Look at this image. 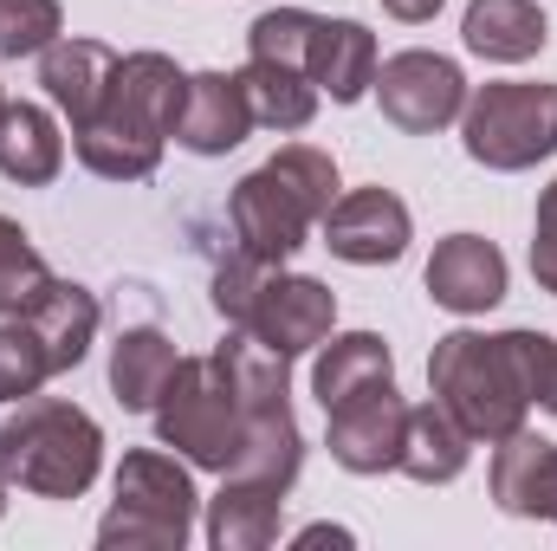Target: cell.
<instances>
[{"instance_id":"1","label":"cell","mask_w":557,"mask_h":551,"mask_svg":"<svg viewBox=\"0 0 557 551\" xmlns=\"http://www.w3.org/2000/svg\"><path fill=\"white\" fill-rule=\"evenodd\" d=\"M552 364H557V338H545V331H499V338L447 331V338H434L428 390L473 441L493 448L512 428H525L532 403L552 383Z\"/></svg>"},{"instance_id":"2","label":"cell","mask_w":557,"mask_h":551,"mask_svg":"<svg viewBox=\"0 0 557 551\" xmlns=\"http://www.w3.org/2000/svg\"><path fill=\"white\" fill-rule=\"evenodd\" d=\"M188 98V72L169 52H124L111 72V91L85 131H72V149L104 182H143L162 162V143L175 137Z\"/></svg>"},{"instance_id":"3","label":"cell","mask_w":557,"mask_h":551,"mask_svg":"<svg viewBox=\"0 0 557 551\" xmlns=\"http://www.w3.org/2000/svg\"><path fill=\"white\" fill-rule=\"evenodd\" d=\"M337 195H344L337 188V162L324 149H311V143H285L253 175L234 182V195H227L234 241L253 260L278 267V260H292L311 241V228H324V215H331Z\"/></svg>"},{"instance_id":"4","label":"cell","mask_w":557,"mask_h":551,"mask_svg":"<svg viewBox=\"0 0 557 551\" xmlns=\"http://www.w3.org/2000/svg\"><path fill=\"white\" fill-rule=\"evenodd\" d=\"M104 467V428L78 403L26 396L0 428V474L33 500H78Z\"/></svg>"},{"instance_id":"5","label":"cell","mask_w":557,"mask_h":551,"mask_svg":"<svg viewBox=\"0 0 557 551\" xmlns=\"http://www.w3.org/2000/svg\"><path fill=\"white\" fill-rule=\"evenodd\" d=\"M156 441L175 448L188 467H208V474H227L247 448V409L221 370V357H182L169 390L156 396Z\"/></svg>"},{"instance_id":"6","label":"cell","mask_w":557,"mask_h":551,"mask_svg":"<svg viewBox=\"0 0 557 551\" xmlns=\"http://www.w3.org/2000/svg\"><path fill=\"white\" fill-rule=\"evenodd\" d=\"M195 480L175 454L162 448H137L124 454L117 467V500L98 526V546L104 551H182L195 532Z\"/></svg>"},{"instance_id":"7","label":"cell","mask_w":557,"mask_h":551,"mask_svg":"<svg viewBox=\"0 0 557 551\" xmlns=\"http://www.w3.org/2000/svg\"><path fill=\"white\" fill-rule=\"evenodd\" d=\"M460 143H467V156L480 169H499V175H519V169L557 156V85L499 78V85L467 91Z\"/></svg>"},{"instance_id":"8","label":"cell","mask_w":557,"mask_h":551,"mask_svg":"<svg viewBox=\"0 0 557 551\" xmlns=\"http://www.w3.org/2000/svg\"><path fill=\"white\" fill-rule=\"evenodd\" d=\"M370 91H376L383 118H389L403 137H434V131L460 124V111H467V78H460V65L441 59V52H428V46H409V52L383 59Z\"/></svg>"},{"instance_id":"9","label":"cell","mask_w":557,"mask_h":551,"mask_svg":"<svg viewBox=\"0 0 557 551\" xmlns=\"http://www.w3.org/2000/svg\"><path fill=\"white\" fill-rule=\"evenodd\" d=\"M324 448L344 474H389L403 461V428H409V403L396 396V383L357 390L337 409H324Z\"/></svg>"},{"instance_id":"10","label":"cell","mask_w":557,"mask_h":551,"mask_svg":"<svg viewBox=\"0 0 557 551\" xmlns=\"http://www.w3.org/2000/svg\"><path fill=\"white\" fill-rule=\"evenodd\" d=\"M240 331L273 344L278 357H305V351H318L337 331V292L324 279H305V273H267V285H260V298H253Z\"/></svg>"},{"instance_id":"11","label":"cell","mask_w":557,"mask_h":551,"mask_svg":"<svg viewBox=\"0 0 557 551\" xmlns=\"http://www.w3.org/2000/svg\"><path fill=\"white\" fill-rule=\"evenodd\" d=\"M409 234H416L409 201L389 188H350L324 215V247L350 267H396L409 254Z\"/></svg>"},{"instance_id":"12","label":"cell","mask_w":557,"mask_h":551,"mask_svg":"<svg viewBox=\"0 0 557 551\" xmlns=\"http://www.w3.org/2000/svg\"><path fill=\"white\" fill-rule=\"evenodd\" d=\"M421 285H428V298H434L441 311L480 318V311H493V305L506 298V254H499L486 234H447V241L434 247Z\"/></svg>"},{"instance_id":"13","label":"cell","mask_w":557,"mask_h":551,"mask_svg":"<svg viewBox=\"0 0 557 551\" xmlns=\"http://www.w3.org/2000/svg\"><path fill=\"white\" fill-rule=\"evenodd\" d=\"M247 131H253V105H247L240 72H195L182 118H175V143L188 156H227L247 143Z\"/></svg>"},{"instance_id":"14","label":"cell","mask_w":557,"mask_h":551,"mask_svg":"<svg viewBox=\"0 0 557 551\" xmlns=\"http://www.w3.org/2000/svg\"><path fill=\"white\" fill-rule=\"evenodd\" d=\"M117 59H124V52H111L104 39H72V33H59V39L39 52V85H46V98L72 118V131H85V124L98 118Z\"/></svg>"},{"instance_id":"15","label":"cell","mask_w":557,"mask_h":551,"mask_svg":"<svg viewBox=\"0 0 557 551\" xmlns=\"http://www.w3.org/2000/svg\"><path fill=\"white\" fill-rule=\"evenodd\" d=\"M493 500L512 519H557V441L532 428L493 441Z\"/></svg>"},{"instance_id":"16","label":"cell","mask_w":557,"mask_h":551,"mask_svg":"<svg viewBox=\"0 0 557 551\" xmlns=\"http://www.w3.org/2000/svg\"><path fill=\"white\" fill-rule=\"evenodd\" d=\"M376 65H383V52H376V33H370L363 20H324V13H318L311 52H305V72H311L318 98L357 105V98L376 85Z\"/></svg>"},{"instance_id":"17","label":"cell","mask_w":557,"mask_h":551,"mask_svg":"<svg viewBox=\"0 0 557 551\" xmlns=\"http://www.w3.org/2000/svg\"><path fill=\"white\" fill-rule=\"evenodd\" d=\"M460 39H467V52H473V59L525 65V59H539V52H545L552 20H545L532 0H467Z\"/></svg>"},{"instance_id":"18","label":"cell","mask_w":557,"mask_h":551,"mask_svg":"<svg viewBox=\"0 0 557 551\" xmlns=\"http://www.w3.org/2000/svg\"><path fill=\"white\" fill-rule=\"evenodd\" d=\"M26 325H33V331H39V344H46L52 377H65V370H78V364L91 357V338H98V298H91L78 279L52 273V285L33 298Z\"/></svg>"},{"instance_id":"19","label":"cell","mask_w":557,"mask_h":551,"mask_svg":"<svg viewBox=\"0 0 557 551\" xmlns=\"http://www.w3.org/2000/svg\"><path fill=\"white\" fill-rule=\"evenodd\" d=\"M376 383H396V357L376 331H344V338H324L318 344V364H311V396L324 409H337L344 396L357 390H376Z\"/></svg>"},{"instance_id":"20","label":"cell","mask_w":557,"mask_h":551,"mask_svg":"<svg viewBox=\"0 0 557 551\" xmlns=\"http://www.w3.org/2000/svg\"><path fill=\"white\" fill-rule=\"evenodd\" d=\"M278 513H285V493L221 474V493L208 500V546L214 551H267L278 539Z\"/></svg>"},{"instance_id":"21","label":"cell","mask_w":557,"mask_h":551,"mask_svg":"<svg viewBox=\"0 0 557 551\" xmlns=\"http://www.w3.org/2000/svg\"><path fill=\"white\" fill-rule=\"evenodd\" d=\"M65 169V137L52 124L46 105H7L0 111V175L20 182V188H46L52 175Z\"/></svg>"},{"instance_id":"22","label":"cell","mask_w":557,"mask_h":551,"mask_svg":"<svg viewBox=\"0 0 557 551\" xmlns=\"http://www.w3.org/2000/svg\"><path fill=\"white\" fill-rule=\"evenodd\" d=\"M467 448H473V434H467L454 415L441 409L434 396H428V403H416V409H409L396 474H409L416 487H447V480H460V467H467Z\"/></svg>"},{"instance_id":"23","label":"cell","mask_w":557,"mask_h":551,"mask_svg":"<svg viewBox=\"0 0 557 551\" xmlns=\"http://www.w3.org/2000/svg\"><path fill=\"white\" fill-rule=\"evenodd\" d=\"M175 364H182V357H175L169 331H156V325H131V331H117V344H111V396H117L131 415H149L156 409V396L169 390Z\"/></svg>"},{"instance_id":"24","label":"cell","mask_w":557,"mask_h":551,"mask_svg":"<svg viewBox=\"0 0 557 551\" xmlns=\"http://www.w3.org/2000/svg\"><path fill=\"white\" fill-rule=\"evenodd\" d=\"M240 85H247L253 124H267V131H278V137H292V131H305V124L318 118V85H311V72H305V65L247 59Z\"/></svg>"},{"instance_id":"25","label":"cell","mask_w":557,"mask_h":551,"mask_svg":"<svg viewBox=\"0 0 557 551\" xmlns=\"http://www.w3.org/2000/svg\"><path fill=\"white\" fill-rule=\"evenodd\" d=\"M46 285H52V267L39 260V247L26 241V228L0 215V318H26Z\"/></svg>"},{"instance_id":"26","label":"cell","mask_w":557,"mask_h":551,"mask_svg":"<svg viewBox=\"0 0 557 551\" xmlns=\"http://www.w3.org/2000/svg\"><path fill=\"white\" fill-rule=\"evenodd\" d=\"M52 377V357L39 344V331L26 318H0V403H26L39 396Z\"/></svg>"},{"instance_id":"27","label":"cell","mask_w":557,"mask_h":551,"mask_svg":"<svg viewBox=\"0 0 557 551\" xmlns=\"http://www.w3.org/2000/svg\"><path fill=\"white\" fill-rule=\"evenodd\" d=\"M65 33L59 0H0V59H33Z\"/></svg>"},{"instance_id":"28","label":"cell","mask_w":557,"mask_h":551,"mask_svg":"<svg viewBox=\"0 0 557 551\" xmlns=\"http://www.w3.org/2000/svg\"><path fill=\"white\" fill-rule=\"evenodd\" d=\"M311 33H318V13L305 7H273L247 26V59H278V65H305L311 52Z\"/></svg>"},{"instance_id":"29","label":"cell","mask_w":557,"mask_h":551,"mask_svg":"<svg viewBox=\"0 0 557 551\" xmlns=\"http://www.w3.org/2000/svg\"><path fill=\"white\" fill-rule=\"evenodd\" d=\"M267 260H253L247 247H234L221 267H214V285H208V298H214V311L227 318V325H247V311H253V298H260V285H267Z\"/></svg>"},{"instance_id":"30","label":"cell","mask_w":557,"mask_h":551,"mask_svg":"<svg viewBox=\"0 0 557 551\" xmlns=\"http://www.w3.org/2000/svg\"><path fill=\"white\" fill-rule=\"evenodd\" d=\"M532 279H539V292L557 298V182L539 195V221H532Z\"/></svg>"},{"instance_id":"31","label":"cell","mask_w":557,"mask_h":551,"mask_svg":"<svg viewBox=\"0 0 557 551\" xmlns=\"http://www.w3.org/2000/svg\"><path fill=\"white\" fill-rule=\"evenodd\" d=\"M447 0H383V13H396V20H409V26H421V20H434Z\"/></svg>"},{"instance_id":"32","label":"cell","mask_w":557,"mask_h":551,"mask_svg":"<svg viewBox=\"0 0 557 551\" xmlns=\"http://www.w3.org/2000/svg\"><path fill=\"white\" fill-rule=\"evenodd\" d=\"M324 539H331V546H350L344 526H311V532H298V546H324Z\"/></svg>"},{"instance_id":"33","label":"cell","mask_w":557,"mask_h":551,"mask_svg":"<svg viewBox=\"0 0 557 551\" xmlns=\"http://www.w3.org/2000/svg\"><path fill=\"white\" fill-rule=\"evenodd\" d=\"M539 409H552V415H557V364H552V383H545V396H539Z\"/></svg>"},{"instance_id":"34","label":"cell","mask_w":557,"mask_h":551,"mask_svg":"<svg viewBox=\"0 0 557 551\" xmlns=\"http://www.w3.org/2000/svg\"><path fill=\"white\" fill-rule=\"evenodd\" d=\"M7 500H13V480L0 474V519H7Z\"/></svg>"},{"instance_id":"35","label":"cell","mask_w":557,"mask_h":551,"mask_svg":"<svg viewBox=\"0 0 557 551\" xmlns=\"http://www.w3.org/2000/svg\"><path fill=\"white\" fill-rule=\"evenodd\" d=\"M0 111H7V98H0Z\"/></svg>"}]
</instances>
